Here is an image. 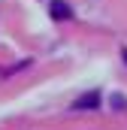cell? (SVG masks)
Here are the masks:
<instances>
[{"mask_svg":"<svg viewBox=\"0 0 127 130\" xmlns=\"http://www.w3.org/2000/svg\"><path fill=\"white\" fill-rule=\"evenodd\" d=\"M100 106V91H91V94H82V97L73 103V109H97Z\"/></svg>","mask_w":127,"mask_h":130,"instance_id":"6da1fadb","label":"cell"},{"mask_svg":"<svg viewBox=\"0 0 127 130\" xmlns=\"http://www.w3.org/2000/svg\"><path fill=\"white\" fill-rule=\"evenodd\" d=\"M121 58H124V61H127V48H124V52H121Z\"/></svg>","mask_w":127,"mask_h":130,"instance_id":"3957f363","label":"cell"},{"mask_svg":"<svg viewBox=\"0 0 127 130\" xmlns=\"http://www.w3.org/2000/svg\"><path fill=\"white\" fill-rule=\"evenodd\" d=\"M49 9H52V18H55V21L73 18V9H70V6H67L64 0H52V6H49Z\"/></svg>","mask_w":127,"mask_h":130,"instance_id":"7a4b0ae2","label":"cell"}]
</instances>
